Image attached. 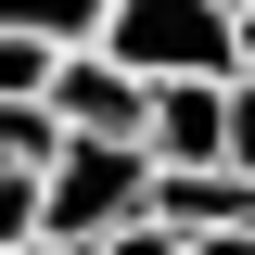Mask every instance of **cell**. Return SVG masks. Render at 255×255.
<instances>
[{
    "label": "cell",
    "mask_w": 255,
    "mask_h": 255,
    "mask_svg": "<svg viewBox=\"0 0 255 255\" xmlns=\"http://www.w3.org/2000/svg\"><path fill=\"white\" fill-rule=\"evenodd\" d=\"M128 217H153V153L64 128L51 153H38V230H51V243H102V230H128Z\"/></svg>",
    "instance_id": "cell-1"
},
{
    "label": "cell",
    "mask_w": 255,
    "mask_h": 255,
    "mask_svg": "<svg viewBox=\"0 0 255 255\" xmlns=\"http://www.w3.org/2000/svg\"><path fill=\"white\" fill-rule=\"evenodd\" d=\"M102 51L153 90V77H230V0H102Z\"/></svg>",
    "instance_id": "cell-2"
},
{
    "label": "cell",
    "mask_w": 255,
    "mask_h": 255,
    "mask_svg": "<svg viewBox=\"0 0 255 255\" xmlns=\"http://www.w3.org/2000/svg\"><path fill=\"white\" fill-rule=\"evenodd\" d=\"M51 128H77V140H140V77H128L102 38H64L51 51Z\"/></svg>",
    "instance_id": "cell-3"
},
{
    "label": "cell",
    "mask_w": 255,
    "mask_h": 255,
    "mask_svg": "<svg viewBox=\"0 0 255 255\" xmlns=\"http://www.w3.org/2000/svg\"><path fill=\"white\" fill-rule=\"evenodd\" d=\"M140 153L153 166H217L230 153V77H153L140 90Z\"/></svg>",
    "instance_id": "cell-4"
},
{
    "label": "cell",
    "mask_w": 255,
    "mask_h": 255,
    "mask_svg": "<svg viewBox=\"0 0 255 255\" xmlns=\"http://www.w3.org/2000/svg\"><path fill=\"white\" fill-rule=\"evenodd\" d=\"M0 26H26V38H90L102 0H0Z\"/></svg>",
    "instance_id": "cell-5"
},
{
    "label": "cell",
    "mask_w": 255,
    "mask_h": 255,
    "mask_svg": "<svg viewBox=\"0 0 255 255\" xmlns=\"http://www.w3.org/2000/svg\"><path fill=\"white\" fill-rule=\"evenodd\" d=\"M64 128H51V102H0V166H38Z\"/></svg>",
    "instance_id": "cell-6"
},
{
    "label": "cell",
    "mask_w": 255,
    "mask_h": 255,
    "mask_svg": "<svg viewBox=\"0 0 255 255\" xmlns=\"http://www.w3.org/2000/svg\"><path fill=\"white\" fill-rule=\"evenodd\" d=\"M38 230V166H0V255Z\"/></svg>",
    "instance_id": "cell-7"
},
{
    "label": "cell",
    "mask_w": 255,
    "mask_h": 255,
    "mask_svg": "<svg viewBox=\"0 0 255 255\" xmlns=\"http://www.w3.org/2000/svg\"><path fill=\"white\" fill-rule=\"evenodd\" d=\"M217 166L255 179V77H230V153H217Z\"/></svg>",
    "instance_id": "cell-8"
},
{
    "label": "cell",
    "mask_w": 255,
    "mask_h": 255,
    "mask_svg": "<svg viewBox=\"0 0 255 255\" xmlns=\"http://www.w3.org/2000/svg\"><path fill=\"white\" fill-rule=\"evenodd\" d=\"M77 255H179V230L166 217H128V230H102V243H77Z\"/></svg>",
    "instance_id": "cell-9"
},
{
    "label": "cell",
    "mask_w": 255,
    "mask_h": 255,
    "mask_svg": "<svg viewBox=\"0 0 255 255\" xmlns=\"http://www.w3.org/2000/svg\"><path fill=\"white\" fill-rule=\"evenodd\" d=\"M230 77H255V0H230Z\"/></svg>",
    "instance_id": "cell-10"
},
{
    "label": "cell",
    "mask_w": 255,
    "mask_h": 255,
    "mask_svg": "<svg viewBox=\"0 0 255 255\" xmlns=\"http://www.w3.org/2000/svg\"><path fill=\"white\" fill-rule=\"evenodd\" d=\"M179 255H255V217H243V230H191Z\"/></svg>",
    "instance_id": "cell-11"
},
{
    "label": "cell",
    "mask_w": 255,
    "mask_h": 255,
    "mask_svg": "<svg viewBox=\"0 0 255 255\" xmlns=\"http://www.w3.org/2000/svg\"><path fill=\"white\" fill-rule=\"evenodd\" d=\"M13 255H77V243H51V230H26V243H13Z\"/></svg>",
    "instance_id": "cell-12"
}]
</instances>
